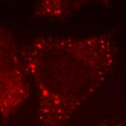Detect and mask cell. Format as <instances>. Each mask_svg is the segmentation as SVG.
Masks as SVG:
<instances>
[{
  "label": "cell",
  "instance_id": "6da1fadb",
  "mask_svg": "<svg viewBox=\"0 0 126 126\" xmlns=\"http://www.w3.org/2000/svg\"><path fill=\"white\" fill-rule=\"evenodd\" d=\"M38 96L39 126H67L113 70L117 45L109 34L41 36L22 50Z\"/></svg>",
  "mask_w": 126,
  "mask_h": 126
},
{
  "label": "cell",
  "instance_id": "7a4b0ae2",
  "mask_svg": "<svg viewBox=\"0 0 126 126\" xmlns=\"http://www.w3.org/2000/svg\"><path fill=\"white\" fill-rule=\"evenodd\" d=\"M30 84L17 42L0 26V117L9 119L30 96Z\"/></svg>",
  "mask_w": 126,
  "mask_h": 126
},
{
  "label": "cell",
  "instance_id": "3957f363",
  "mask_svg": "<svg viewBox=\"0 0 126 126\" xmlns=\"http://www.w3.org/2000/svg\"><path fill=\"white\" fill-rule=\"evenodd\" d=\"M85 1L45 0L36 3L33 15L37 18L64 19L81 8Z\"/></svg>",
  "mask_w": 126,
  "mask_h": 126
},
{
  "label": "cell",
  "instance_id": "277c9868",
  "mask_svg": "<svg viewBox=\"0 0 126 126\" xmlns=\"http://www.w3.org/2000/svg\"><path fill=\"white\" fill-rule=\"evenodd\" d=\"M96 126H126V123L113 120H106L100 122Z\"/></svg>",
  "mask_w": 126,
  "mask_h": 126
}]
</instances>
